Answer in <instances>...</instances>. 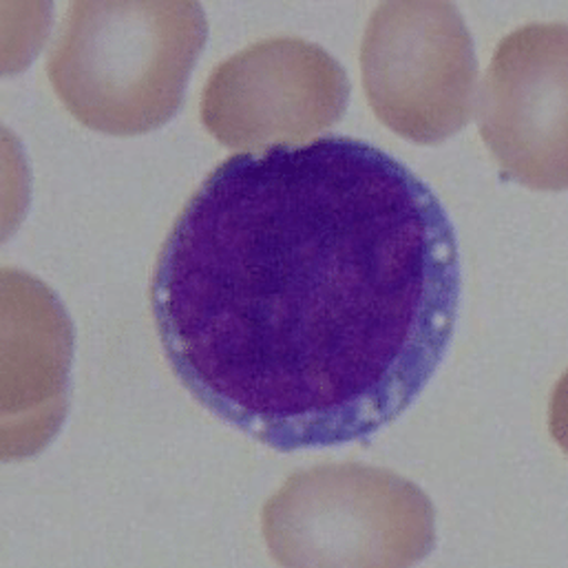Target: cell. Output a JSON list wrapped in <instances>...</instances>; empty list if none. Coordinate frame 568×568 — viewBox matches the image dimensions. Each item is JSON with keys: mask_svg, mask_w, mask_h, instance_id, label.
<instances>
[{"mask_svg": "<svg viewBox=\"0 0 568 568\" xmlns=\"http://www.w3.org/2000/svg\"><path fill=\"white\" fill-rule=\"evenodd\" d=\"M460 287L456 231L427 182L329 135L213 169L158 255L151 312L186 392L292 454L396 423L449 352Z\"/></svg>", "mask_w": 568, "mask_h": 568, "instance_id": "obj_1", "label": "cell"}, {"mask_svg": "<svg viewBox=\"0 0 568 568\" xmlns=\"http://www.w3.org/2000/svg\"><path fill=\"white\" fill-rule=\"evenodd\" d=\"M197 2H75L47 58L67 111L109 135H142L182 106L206 47Z\"/></svg>", "mask_w": 568, "mask_h": 568, "instance_id": "obj_2", "label": "cell"}, {"mask_svg": "<svg viewBox=\"0 0 568 568\" xmlns=\"http://www.w3.org/2000/svg\"><path fill=\"white\" fill-rule=\"evenodd\" d=\"M262 534L284 567H409L436 547L427 494L383 467L296 471L264 505Z\"/></svg>", "mask_w": 568, "mask_h": 568, "instance_id": "obj_3", "label": "cell"}, {"mask_svg": "<svg viewBox=\"0 0 568 568\" xmlns=\"http://www.w3.org/2000/svg\"><path fill=\"white\" fill-rule=\"evenodd\" d=\"M363 87L376 118L405 140L438 144L476 109L478 62L452 2H385L363 36Z\"/></svg>", "mask_w": 568, "mask_h": 568, "instance_id": "obj_4", "label": "cell"}, {"mask_svg": "<svg viewBox=\"0 0 568 568\" xmlns=\"http://www.w3.org/2000/svg\"><path fill=\"white\" fill-rule=\"evenodd\" d=\"M347 102V73L325 49L301 38H271L211 73L202 122L224 146L268 149L332 129Z\"/></svg>", "mask_w": 568, "mask_h": 568, "instance_id": "obj_5", "label": "cell"}, {"mask_svg": "<svg viewBox=\"0 0 568 568\" xmlns=\"http://www.w3.org/2000/svg\"><path fill=\"white\" fill-rule=\"evenodd\" d=\"M567 24H527L496 49L478 95L480 135L507 178L565 191Z\"/></svg>", "mask_w": 568, "mask_h": 568, "instance_id": "obj_6", "label": "cell"}]
</instances>
